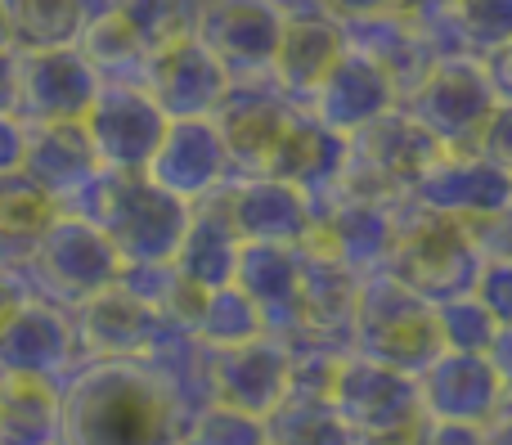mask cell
<instances>
[{
    "mask_svg": "<svg viewBox=\"0 0 512 445\" xmlns=\"http://www.w3.org/2000/svg\"><path fill=\"white\" fill-rule=\"evenodd\" d=\"M468 149H477L481 158H490L504 171H512V99H499V104L490 108V117L481 122L477 140H472Z\"/></svg>",
    "mask_w": 512,
    "mask_h": 445,
    "instance_id": "39",
    "label": "cell"
},
{
    "mask_svg": "<svg viewBox=\"0 0 512 445\" xmlns=\"http://www.w3.org/2000/svg\"><path fill=\"white\" fill-rule=\"evenodd\" d=\"M283 9H297V5H310V0H279Z\"/></svg>",
    "mask_w": 512,
    "mask_h": 445,
    "instance_id": "48",
    "label": "cell"
},
{
    "mask_svg": "<svg viewBox=\"0 0 512 445\" xmlns=\"http://www.w3.org/2000/svg\"><path fill=\"white\" fill-rule=\"evenodd\" d=\"M499 414H512V405H504V410H499Z\"/></svg>",
    "mask_w": 512,
    "mask_h": 445,
    "instance_id": "49",
    "label": "cell"
},
{
    "mask_svg": "<svg viewBox=\"0 0 512 445\" xmlns=\"http://www.w3.org/2000/svg\"><path fill=\"white\" fill-rule=\"evenodd\" d=\"M180 445H270V441H265V419L212 401L185 419Z\"/></svg>",
    "mask_w": 512,
    "mask_h": 445,
    "instance_id": "37",
    "label": "cell"
},
{
    "mask_svg": "<svg viewBox=\"0 0 512 445\" xmlns=\"http://www.w3.org/2000/svg\"><path fill=\"white\" fill-rule=\"evenodd\" d=\"M342 54H346L342 23L319 14L315 5L283 9L279 45H274V59H270V81L292 104H310V95H315L319 81L337 68Z\"/></svg>",
    "mask_w": 512,
    "mask_h": 445,
    "instance_id": "19",
    "label": "cell"
},
{
    "mask_svg": "<svg viewBox=\"0 0 512 445\" xmlns=\"http://www.w3.org/2000/svg\"><path fill=\"white\" fill-rule=\"evenodd\" d=\"M23 266L32 270V279L41 284L45 302L68 306V311L81 306L86 297L104 293V288L117 284V275H122V261H117L113 243L104 239V230L77 212L54 216V225L41 234V243L27 252Z\"/></svg>",
    "mask_w": 512,
    "mask_h": 445,
    "instance_id": "6",
    "label": "cell"
},
{
    "mask_svg": "<svg viewBox=\"0 0 512 445\" xmlns=\"http://www.w3.org/2000/svg\"><path fill=\"white\" fill-rule=\"evenodd\" d=\"M423 423H409V428H396V432H369V437H355L351 445H418V437H423Z\"/></svg>",
    "mask_w": 512,
    "mask_h": 445,
    "instance_id": "45",
    "label": "cell"
},
{
    "mask_svg": "<svg viewBox=\"0 0 512 445\" xmlns=\"http://www.w3.org/2000/svg\"><path fill=\"white\" fill-rule=\"evenodd\" d=\"M319 14H328L333 23H364L378 14H396V0H310Z\"/></svg>",
    "mask_w": 512,
    "mask_h": 445,
    "instance_id": "41",
    "label": "cell"
},
{
    "mask_svg": "<svg viewBox=\"0 0 512 445\" xmlns=\"http://www.w3.org/2000/svg\"><path fill=\"white\" fill-rule=\"evenodd\" d=\"M212 198L239 243H288V248H297L310 230V212H315V198H306L297 185L274 176H234Z\"/></svg>",
    "mask_w": 512,
    "mask_h": 445,
    "instance_id": "15",
    "label": "cell"
},
{
    "mask_svg": "<svg viewBox=\"0 0 512 445\" xmlns=\"http://www.w3.org/2000/svg\"><path fill=\"white\" fill-rule=\"evenodd\" d=\"M113 9L135 27L149 54L180 41V36H194L198 18V0H113Z\"/></svg>",
    "mask_w": 512,
    "mask_h": 445,
    "instance_id": "35",
    "label": "cell"
},
{
    "mask_svg": "<svg viewBox=\"0 0 512 445\" xmlns=\"http://www.w3.org/2000/svg\"><path fill=\"white\" fill-rule=\"evenodd\" d=\"M0 50H9V36H5V18H0Z\"/></svg>",
    "mask_w": 512,
    "mask_h": 445,
    "instance_id": "47",
    "label": "cell"
},
{
    "mask_svg": "<svg viewBox=\"0 0 512 445\" xmlns=\"http://www.w3.org/2000/svg\"><path fill=\"white\" fill-rule=\"evenodd\" d=\"M59 212L63 207L36 180H27L23 171H5L0 176V261L23 266L27 252L41 243V234L50 230Z\"/></svg>",
    "mask_w": 512,
    "mask_h": 445,
    "instance_id": "30",
    "label": "cell"
},
{
    "mask_svg": "<svg viewBox=\"0 0 512 445\" xmlns=\"http://www.w3.org/2000/svg\"><path fill=\"white\" fill-rule=\"evenodd\" d=\"M288 383H292V356L288 342L274 338V333L212 351V401L221 405H234V410L265 419L288 396Z\"/></svg>",
    "mask_w": 512,
    "mask_h": 445,
    "instance_id": "17",
    "label": "cell"
},
{
    "mask_svg": "<svg viewBox=\"0 0 512 445\" xmlns=\"http://www.w3.org/2000/svg\"><path fill=\"white\" fill-rule=\"evenodd\" d=\"M481 445H512V414H499V419H490L486 432H481Z\"/></svg>",
    "mask_w": 512,
    "mask_h": 445,
    "instance_id": "46",
    "label": "cell"
},
{
    "mask_svg": "<svg viewBox=\"0 0 512 445\" xmlns=\"http://www.w3.org/2000/svg\"><path fill=\"white\" fill-rule=\"evenodd\" d=\"M418 387V410L432 423H468V428H486L504 410V383L490 356H472V351H441L432 365L414 374Z\"/></svg>",
    "mask_w": 512,
    "mask_h": 445,
    "instance_id": "13",
    "label": "cell"
},
{
    "mask_svg": "<svg viewBox=\"0 0 512 445\" xmlns=\"http://www.w3.org/2000/svg\"><path fill=\"white\" fill-rule=\"evenodd\" d=\"M481 432L486 428H468V423H423V437L418 445H481Z\"/></svg>",
    "mask_w": 512,
    "mask_h": 445,
    "instance_id": "42",
    "label": "cell"
},
{
    "mask_svg": "<svg viewBox=\"0 0 512 445\" xmlns=\"http://www.w3.org/2000/svg\"><path fill=\"white\" fill-rule=\"evenodd\" d=\"M351 351L400 374H418L445 351L436 306L391 275H364L351 311Z\"/></svg>",
    "mask_w": 512,
    "mask_h": 445,
    "instance_id": "4",
    "label": "cell"
},
{
    "mask_svg": "<svg viewBox=\"0 0 512 445\" xmlns=\"http://www.w3.org/2000/svg\"><path fill=\"white\" fill-rule=\"evenodd\" d=\"M9 50H59L77 45L90 9L86 0H0Z\"/></svg>",
    "mask_w": 512,
    "mask_h": 445,
    "instance_id": "32",
    "label": "cell"
},
{
    "mask_svg": "<svg viewBox=\"0 0 512 445\" xmlns=\"http://www.w3.org/2000/svg\"><path fill=\"white\" fill-rule=\"evenodd\" d=\"M297 275H301V248H288V243H239L230 284L261 311L265 333L288 338L297 329Z\"/></svg>",
    "mask_w": 512,
    "mask_h": 445,
    "instance_id": "26",
    "label": "cell"
},
{
    "mask_svg": "<svg viewBox=\"0 0 512 445\" xmlns=\"http://www.w3.org/2000/svg\"><path fill=\"white\" fill-rule=\"evenodd\" d=\"M77 50L86 54V63L95 68L99 81L140 86L144 68H149V45L135 36V27L126 23L113 5L86 18V27H81V36H77Z\"/></svg>",
    "mask_w": 512,
    "mask_h": 445,
    "instance_id": "31",
    "label": "cell"
},
{
    "mask_svg": "<svg viewBox=\"0 0 512 445\" xmlns=\"http://www.w3.org/2000/svg\"><path fill=\"white\" fill-rule=\"evenodd\" d=\"M185 414L144 360H95L59 396V445H180Z\"/></svg>",
    "mask_w": 512,
    "mask_h": 445,
    "instance_id": "1",
    "label": "cell"
},
{
    "mask_svg": "<svg viewBox=\"0 0 512 445\" xmlns=\"http://www.w3.org/2000/svg\"><path fill=\"white\" fill-rule=\"evenodd\" d=\"M427 32L441 54L486 59L512 41V0H450Z\"/></svg>",
    "mask_w": 512,
    "mask_h": 445,
    "instance_id": "29",
    "label": "cell"
},
{
    "mask_svg": "<svg viewBox=\"0 0 512 445\" xmlns=\"http://www.w3.org/2000/svg\"><path fill=\"white\" fill-rule=\"evenodd\" d=\"M18 171L27 180H36L63 212H72L104 167H99L81 122H32L23 135V162H18Z\"/></svg>",
    "mask_w": 512,
    "mask_h": 445,
    "instance_id": "21",
    "label": "cell"
},
{
    "mask_svg": "<svg viewBox=\"0 0 512 445\" xmlns=\"http://www.w3.org/2000/svg\"><path fill=\"white\" fill-rule=\"evenodd\" d=\"M301 104H292L270 77H248V81H230L225 99L216 104L212 122L221 126L225 149H230V171L234 176H261L270 149L279 144L288 117Z\"/></svg>",
    "mask_w": 512,
    "mask_h": 445,
    "instance_id": "16",
    "label": "cell"
},
{
    "mask_svg": "<svg viewBox=\"0 0 512 445\" xmlns=\"http://www.w3.org/2000/svg\"><path fill=\"white\" fill-rule=\"evenodd\" d=\"M23 135H27V126L14 113H0V176L18 171V162H23Z\"/></svg>",
    "mask_w": 512,
    "mask_h": 445,
    "instance_id": "43",
    "label": "cell"
},
{
    "mask_svg": "<svg viewBox=\"0 0 512 445\" xmlns=\"http://www.w3.org/2000/svg\"><path fill=\"white\" fill-rule=\"evenodd\" d=\"M234 261H239V239H234V230L225 225L216 198L194 203L171 266H176L185 279H194L198 288H221L234 279Z\"/></svg>",
    "mask_w": 512,
    "mask_h": 445,
    "instance_id": "28",
    "label": "cell"
},
{
    "mask_svg": "<svg viewBox=\"0 0 512 445\" xmlns=\"http://www.w3.org/2000/svg\"><path fill=\"white\" fill-rule=\"evenodd\" d=\"M81 126H86L90 149H95L104 171H144L167 117H162V108L153 104L144 86L99 81L90 108L81 113Z\"/></svg>",
    "mask_w": 512,
    "mask_h": 445,
    "instance_id": "11",
    "label": "cell"
},
{
    "mask_svg": "<svg viewBox=\"0 0 512 445\" xmlns=\"http://www.w3.org/2000/svg\"><path fill=\"white\" fill-rule=\"evenodd\" d=\"M265 441L270 445H351L355 432L333 414L328 396L288 392L265 414Z\"/></svg>",
    "mask_w": 512,
    "mask_h": 445,
    "instance_id": "33",
    "label": "cell"
},
{
    "mask_svg": "<svg viewBox=\"0 0 512 445\" xmlns=\"http://www.w3.org/2000/svg\"><path fill=\"white\" fill-rule=\"evenodd\" d=\"M18 54V95L14 117L23 126L32 122H81L99 90L95 68L77 45L59 50H14Z\"/></svg>",
    "mask_w": 512,
    "mask_h": 445,
    "instance_id": "14",
    "label": "cell"
},
{
    "mask_svg": "<svg viewBox=\"0 0 512 445\" xmlns=\"http://www.w3.org/2000/svg\"><path fill=\"white\" fill-rule=\"evenodd\" d=\"M468 293L486 306L499 329H512V261H481Z\"/></svg>",
    "mask_w": 512,
    "mask_h": 445,
    "instance_id": "38",
    "label": "cell"
},
{
    "mask_svg": "<svg viewBox=\"0 0 512 445\" xmlns=\"http://www.w3.org/2000/svg\"><path fill=\"white\" fill-rule=\"evenodd\" d=\"M324 396H328V405H333V414L355 437L396 432V428H409V423L423 419L414 374H400V369L378 365V360H369V356H355V351L337 356Z\"/></svg>",
    "mask_w": 512,
    "mask_h": 445,
    "instance_id": "7",
    "label": "cell"
},
{
    "mask_svg": "<svg viewBox=\"0 0 512 445\" xmlns=\"http://www.w3.org/2000/svg\"><path fill=\"white\" fill-rule=\"evenodd\" d=\"M72 212L104 230L122 266H167L189 225V203L158 189L144 171H99Z\"/></svg>",
    "mask_w": 512,
    "mask_h": 445,
    "instance_id": "2",
    "label": "cell"
},
{
    "mask_svg": "<svg viewBox=\"0 0 512 445\" xmlns=\"http://www.w3.org/2000/svg\"><path fill=\"white\" fill-rule=\"evenodd\" d=\"M342 167H346V135L328 131L310 108H297L288 117V126H283L279 144L265 158L261 176L288 180L306 198H324V194H333Z\"/></svg>",
    "mask_w": 512,
    "mask_h": 445,
    "instance_id": "25",
    "label": "cell"
},
{
    "mask_svg": "<svg viewBox=\"0 0 512 445\" xmlns=\"http://www.w3.org/2000/svg\"><path fill=\"white\" fill-rule=\"evenodd\" d=\"M495 104V81H490L486 63L472 59V54H436V63L400 99V108L441 149H468Z\"/></svg>",
    "mask_w": 512,
    "mask_h": 445,
    "instance_id": "5",
    "label": "cell"
},
{
    "mask_svg": "<svg viewBox=\"0 0 512 445\" xmlns=\"http://www.w3.org/2000/svg\"><path fill=\"white\" fill-rule=\"evenodd\" d=\"M144 176L189 207L212 198L225 180H234L221 126L212 117H167Z\"/></svg>",
    "mask_w": 512,
    "mask_h": 445,
    "instance_id": "9",
    "label": "cell"
},
{
    "mask_svg": "<svg viewBox=\"0 0 512 445\" xmlns=\"http://www.w3.org/2000/svg\"><path fill=\"white\" fill-rule=\"evenodd\" d=\"M436 329H441L445 351H472V356H490L499 338V324L472 293H459L450 302H436Z\"/></svg>",
    "mask_w": 512,
    "mask_h": 445,
    "instance_id": "36",
    "label": "cell"
},
{
    "mask_svg": "<svg viewBox=\"0 0 512 445\" xmlns=\"http://www.w3.org/2000/svg\"><path fill=\"white\" fill-rule=\"evenodd\" d=\"M481 63H486V72H490V81H495L499 99H512V41L504 45V50L486 54Z\"/></svg>",
    "mask_w": 512,
    "mask_h": 445,
    "instance_id": "44",
    "label": "cell"
},
{
    "mask_svg": "<svg viewBox=\"0 0 512 445\" xmlns=\"http://www.w3.org/2000/svg\"><path fill=\"white\" fill-rule=\"evenodd\" d=\"M279 27H283L279 0H207V5H198L194 18V36L221 63L230 81L270 77Z\"/></svg>",
    "mask_w": 512,
    "mask_h": 445,
    "instance_id": "10",
    "label": "cell"
},
{
    "mask_svg": "<svg viewBox=\"0 0 512 445\" xmlns=\"http://www.w3.org/2000/svg\"><path fill=\"white\" fill-rule=\"evenodd\" d=\"M140 86L162 108V117H212L216 104L225 99V90H230V77L203 50L198 36H180V41L149 54Z\"/></svg>",
    "mask_w": 512,
    "mask_h": 445,
    "instance_id": "20",
    "label": "cell"
},
{
    "mask_svg": "<svg viewBox=\"0 0 512 445\" xmlns=\"http://www.w3.org/2000/svg\"><path fill=\"white\" fill-rule=\"evenodd\" d=\"M468 230L481 248V261H512V203L499 207V212L486 216V221L468 225Z\"/></svg>",
    "mask_w": 512,
    "mask_h": 445,
    "instance_id": "40",
    "label": "cell"
},
{
    "mask_svg": "<svg viewBox=\"0 0 512 445\" xmlns=\"http://www.w3.org/2000/svg\"><path fill=\"white\" fill-rule=\"evenodd\" d=\"M355 293H360V275H355V270H346L342 261H333V257L301 252L297 329H292L288 338H306V342H324V347H337V351H351Z\"/></svg>",
    "mask_w": 512,
    "mask_h": 445,
    "instance_id": "24",
    "label": "cell"
},
{
    "mask_svg": "<svg viewBox=\"0 0 512 445\" xmlns=\"http://www.w3.org/2000/svg\"><path fill=\"white\" fill-rule=\"evenodd\" d=\"M162 333V315L122 284H108L104 293L72 306V338L90 360H140Z\"/></svg>",
    "mask_w": 512,
    "mask_h": 445,
    "instance_id": "18",
    "label": "cell"
},
{
    "mask_svg": "<svg viewBox=\"0 0 512 445\" xmlns=\"http://www.w3.org/2000/svg\"><path fill=\"white\" fill-rule=\"evenodd\" d=\"M342 32H346V45H351V50L369 54L378 68H387V77L396 81L400 99H405V90L414 86V81L436 63V54H441V45L432 41L427 27L409 23V18H400V14H378V18H364V23H346Z\"/></svg>",
    "mask_w": 512,
    "mask_h": 445,
    "instance_id": "27",
    "label": "cell"
},
{
    "mask_svg": "<svg viewBox=\"0 0 512 445\" xmlns=\"http://www.w3.org/2000/svg\"><path fill=\"white\" fill-rule=\"evenodd\" d=\"M77 338H72V315L45 297H23L18 311L0 324V360L9 378H41L50 383L59 369H68Z\"/></svg>",
    "mask_w": 512,
    "mask_h": 445,
    "instance_id": "23",
    "label": "cell"
},
{
    "mask_svg": "<svg viewBox=\"0 0 512 445\" xmlns=\"http://www.w3.org/2000/svg\"><path fill=\"white\" fill-rule=\"evenodd\" d=\"M189 333H194L203 347L221 351V347H239V342H248V338H261L265 320L239 288L221 284V288H207L203 311H198V320Z\"/></svg>",
    "mask_w": 512,
    "mask_h": 445,
    "instance_id": "34",
    "label": "cell"
},
{
    "mask_svg": "<svg viewBox=\"0 0 512 445\" xmlns=\"http://www.w3.org/2000/svg\"><path fill=\"white\" fill-rule=\"evenodd\" d=\"M481 266V248L472 230L454 216L427 212L414 198L396 203V234H391V252L382 275L400 279L414 288L423 302H450V297L468 293Z\"/></svg>",
    "mask_w": 512,
    "mask_h": 445,
    "instance_id": "3",
    "label": "cell"
},
{
    "mask_svg": "<svg viewBox=\"0 0 512 445\" xmlns=\"http://www.w3.org/2000/svg\"><path fill=\"white\" fill-rule=\"evenodd\" d=\"M198 5H207V0H198Z\"/></svg>",
    "mask_w": 512,
    "mask_h": 445,
    "instance_id": "50",
    "label": "cell"
},
{
    "mask_svg": "<svg viewBox=\"0 0 512 445\" xmlns=\"http://www.w3.org/2000/svg\"><path fill=\"white\" fill-rule=\"evenodd\" d=\"M301 108H310L328 131L351 135V131H360V126H369L373 117L400 108V90H396V81L387 77V68H378L369 54L346 45L337 68L319 81L310 104H301Z\"/></svg>",
    "mask_w": 512,
    "mask_h": 445,
    "instance_id": "22",
    "label": "cell"
},
{
    "mask_svg": "<svg viewBox=\"0 0 512 445\" xmlns=\"http://www.w3.org/2000/svg\"><path fill=\"white\" fill-rule=\"evenodd\" d=\"M391 234H396V203L328 194V198H315L310 230L297 248L342 261L346 270H355L364 279V275H382L391 252Z\"/></svg>",
    "mask_w": 512,
    "mask_h": 445,
    "instance_id": "8",
    "label": "cell"
},
{
    "mask_svg": "<svg viewBox=\"0 0 512 445\" xmlns=\"http://www.w3.org/2000/svg\"><path fill=\"white\" fill-rule=\"evenodd\" d=\"M418 207L477 225L512 203V171L481 158L477 149H441L409 189Z\"/></svg>",
    "mask_w": 512,
    "mask_h": 445,
    "instance_id": "12",
    "label": "cell"
}]
</instances>
